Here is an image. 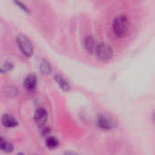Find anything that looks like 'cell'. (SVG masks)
<instances>
[{"instance_id":"12","label":"cell","mask_w":155,"mask_h":155,"mask_svg":"<svg viewBox=\"0 0 155 155\" xmlns=\"http://www.w3.org/2000/svg\"><path fill=\"white\" fill-rule=\"evenodd\" d=\"M39 68H40V72H41L43 74H45V75L49 74L52 72V66H51L50 63H49L47 60H45V59L42 60Z\"/></svg>"},{"instance_id":"9","label":"cell","mask_w":155,"mask_h":155,"mask_svg":"<svg viewBox=\"0 0 155 155\" xmlns=\"http://www.w3.org/2000/svg\"><path fill=\"white\" fill-rule=\"evenodd\" d=\"M54 80L56 82V84H58V86L60 87V89H62L63 91L66 92L69 91L70 89V84L67 82V80L61 74H55L54 75Z\"/></svg>"},{"instance_id":"10","label":"cell","mask_w":155,"mask_h":155,"mask_svg":"<svg viewBox=\"0 0 155 155\" xmlns=\"http://www.w3.org/2000/svg\"><path fill=\"white\" fill-rule=\"evenodd\" d=\"M14 151V145L3 137H0V152L10 153Z\"/></svg>"},{"instance_id":"1","label":"cell","mask_w":155,"mask_h":155,"mask_svg":"<svg viewBox=\"0 0 155 155\" xmlns=\"http://www.w3.org/2000/svg\"><path fill=\"white\" fill-rule=\"evenodd\" d=\"M113 30L117 37H124L129 30V19L125 15H118L113 22Z\"/></svg>"},{"instance_id":"5","label":"cell","mask_w":155,"mask_h":155,"mask_svg":"<svg viewBox=\"0 0 155 155\" xmlns=\"http://www.w3.org/2000/svg\"><path fill=\"white\" fill-rule=\"evenodd\" d=\"M24 87L27 90V91H33L35 89L36 85H37V77L35 74H29L25 76V80H24Z\"/></svg>"},{"instance_id":"15","label":"cell","mask_w":155,"mask_h":155,"mask_svg":"<svg viewBox=\"0 0 155 155\" xmlns=\"http://www.w3.org/2000/svg\"><path fill=\"white\" fill-rule=\"evenodd\" d=\"M64 155H79L77 154L76 153H74V152H71V151H69V152H65Z\"/></svg>"},{"instance_id":"8","label":"cell","mask_w":155,"mask_h":155,"mask_svg":"<svg viewBox=\"0 0 155 155\" xmlns=\"http://www.w3.org/2000/svg\"><path fill=\"white\" fill-rule=\"evenodd\" d=\"M84 48L85 50L89 53V54H93L94 51H95V48H96V43H95V40L93 36L91 35H87L85 38H84Z\"/></svg>"},{"instance_id":"4","label":"cell","mask_w":155,"mask_h":155,"mask_svg":"<svg viewBox=\"0 0 155 155\" xmlns=\"http://www.w3.org/2000/svg\"><path fill=\"white\" fill-rule=\"evenodd\" d=\"M97 124L99 127L103 130H112L115 125V122L114 118L107 114H100L97 119Z\"/></svg>"},{"instance_id":"11","label":"cell","mask_w":155,"mask_h":155,"mask_svg":"<svg viewBox=\"0 0 155 155\" xmlns=\"http://www.w3.org/2000/svg\"><path fill=\"white\" fill-rule=\"evenodd\" d=\"M45 145L47 148L53 150L59 146V141L54 136H47L45 139Z\"/></svg>"},{"instance_id":"13","label":"cell","mask_w":155,"mask_h":155,"mask_svg":"<svg viewBox=\"0 0 155 155\" xmlns=\"http://www.w3.org/2000/svg\"><path fill=\"white\" fill-rule=\"evenodd\" d=\"M14 67V64L10 62H6L5 64H4L2 66H0V74H5L7 73L9 71H11Z\"/></svg>"},{"instance_id":"6","label":"cell","mask_w":155,"mask_h":155,"mask_svg":"<svg viewBox=\"0 0 155 155\" xmlns=\"http://www.w3.org/2000/svg\"><path fill=\"white\" fill-rule=\"evenodd\" d=\"M47 118H48V114L45 108H38L35 112L34 119L37 124H39V125L44 124L47 121Z\"/></svg>"},{"instance_id":"7","label":"cell","mask_w":155,"mask_h":155,"mask_svg":"<svg viewBox=\"0 0 155 155\" xmlns=\"http://www.w3.org/2000/svg\"><path fill=\"white\" fill-rule=\"evenodd\" d=\"M1 124L5 128H15L18 125V122L10 114H4L1 118Z\"/></svg>"},{"instance_id":"3","label":"cell","mask_w":155,"mask_h":155,"mask_svg":"<svg viewBox=\"0 0 155 155\" xmlns=\"http://www.w3.org/2000/svg\"><path fill=\"white\" fill-rule=\"evenodd\" d=\"M95 53L97 57L102 61H108L114 55L113 48L106 43H100L96 45Z\"/></svg>"},{"instance_id":"14","label":"cell","mask_w":155,"mask_h":155,"mask_svg":"<svg viewBox=\"0 0 155 155\" xmlns=\"http://www.w3.org/2000/svg\"><path fill=\"white\" fill-rule=\"evenodd\" d=\"M14 4H15L17 7H19L21 10H23L25 13H30L29 8H28V7H27V5H25L24 3H22V2H20V1H15V2H14Z\"/></svg>"},{"instance_id":"16","label":"cell","mask_w":155,"mask_h":155,"mask_svg":"<svg viewBox=\"0 0 155 155\" xmlns=\"http://www.w3.org/2000/svg\"><path fill=\"white\" fill-rule=\"evenodd\" d=\"M16 155H25L24 153H17Z\"/></svg>"},{"instance_id":"2","label":"cell","mask_w":155,"mask_h":155,"mask_svg":"<svg viewBox=\"0 0 155 155\" xmlns=\"http://www.w3.org/2000/svg\"><path fill=\"white\" fill-rule=\"evenodd\" d=\"M15 42H16V45H17L19 50L25 56L31 57L33 55L34 46H33L32 42L26 35H22V34L17 35L15 37Z\"/></svg>"}]
</instances>
